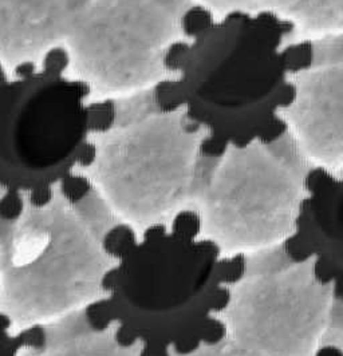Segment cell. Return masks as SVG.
Listing matches in <instances>:
<instances>
[{
    "instance_id": "11",
    "label": "cell",
    "mask_w": 343,
    "mask_h": 356,
    "mask_svg": "<svg viewBox=\"0 0 343 356\" xmlns=\"http://www.w3.org/2000/svg\"><path fill=\"white\" fill-rule=\"evenodd\" d=\"M283 55L289 76L306 72L314 65V40H305L296 44L285 46Z\"/></svg>"
},
{
    "instance_id": "2",
    "label": "cell",
    "mask_w": 343,
    "mask_h": 356,
    "mask_svg": "<svg viewBox=\"0 0 343 356\" xmlns=\"http://www.w3.org/2000/svg\"><path fill=\"white\" fill-rule=\"evenodd\" d=\"M294 33L275 13L232 11L193 36L175 74L186 114L230 146L260 140L295 98L283 55Z\"/></svg>"
},
{
    "instance_id": "1",
    "label": "cell",
    "mask_w": 343,
    "mask_h": 356,
    "mask_svg": "<svg viewBox=\"0 0 343 356\" xmlns=\"http://www.w3.org/2000/svg\"><path fill=\"white\" fill-rule=\"evenodd\" d=\"M115 229L90 186L72 200L55 184L50 204H26L0 273V311L24 328L110 302L106 280L124 264L106 244Z\"/></svg>"
},
{
    "instance_id": "13",
    "label": "cell",
    "mask_w": 343,
    "mask_h": 356,
    "mask_svg": "<svg viewBox=\"0 0 343 356\" xmlns=\"http://www.w3.org/2000/svg\"><path fill=\"white\" fill-rule=\"evenodd\" d=\"M214 22L215 19L211 10L202 6H192L181 19V33L192 39Z\"/></svg>"
},
{
    "instance_id": "15",
    "label": "cell",
    "mask_w": 343,
    "mask_h": 356,
    "mask_svg": "<svg viewBox=\"0 0 343 356\" xmlns=\"http://www.w3.org/2000/svg\"><path fill=\"white\" fill-rule=\"evenodd\" d=\"M166 356H232L227 350L224 343L217 340H200L199 343L186 351H181L180 348L175 343H169L165 348Z\"/></svg>"
},
{
    "instance_id": "20",
    "label": "cell",
    "mask_w": 343,
    "mask_h": 356,
    "mask_svg": "<svg viewBox=\"0 0 343 356\" xmlns=\"http://www.w3.org/2000/svg\"><path fill=\"white\" fill-rule=\"evenodd\" d=\"M8 81H10V79H8V75H7L4 67H3L1 63H0V88H3Z\"/></svg>"
},
{
    "instance_id": "7",
    "label": "cell",
    "mask_w": 343,
    "mask_h": 356,
    "mask_svg": "<svg viewBox=\"0 0 343 356\" xmlns=\"http://www.w3.org/2000/svg\"><path fill=\"white\" fill-rule=\"evenodd\" d=\"M192 0H90L67 36L74 67L99 95L141 89L168 72V47Z\"/></svg>"
},
{
    "instance_id": "14",
    "label": "cell",
    "mask_w": 343,
    "mask_h": 356,
    "mask_svg": "<svg viewBox=\"0 0 343 356\" xmlns=\"http://www.w3.org/2000/svg\"><path fill=\"white\" fill-rule=\"evenodd\" d=\"M26 209V197L23 192L3 189L0 193V221L15 224Z\"/></svg>"
},
{
    "instance_id": "17",
    "label": "cell",
    "mask_w": 343,
    "mask_h": 356,
    "mask_svg": "<svg viewBox=\"0 0 343 356\" xmlns=\"http://www.w3.org/2000/svg\"><path fill=\"white\" fill-rule=\"evenodd\" d=\"M19 351L15 335L0 325V356H18Z\"/></svg>"
},
{
    "instance_id": "6",
    "label": "cell",
    "mask_w": 343,
    "mask_h": 356,
    "mask_svg": "<svg viewBox=\"0 0 343 356\" xmlns=\"http://www.w3.org/2000/svg\"><path fill=\"white\" fill-rule=\"evenodd\" d=\"M82 79L39 70L0 88V189L29 192L72 172L90 138Z\"/></svg>"
},
{
    "instance_id": "18",
    "label": "cell",
    "mask_w": 343,
    "mask_h": 356,
    "mask_svg": "<svg viewBox=\"0 0 343 356\" xmlns=\"http://www.w3.org/2000/svg\"><path fill=\"white\" fill-rule=\"evenodd\" d=\"M3 189H0L1 193ZM17 224V222H15ZM15 224H7L0 221V273L4 268V259H6V250L10 247L11 238H13V233L15 229Z\"/></svg>"
},
{
    "instance_id": "9",
    "label": "cell",
    "mask_w": 343,
    "mask_h": 356,
    "mask_svg": "<svg viewBox=\"0 0 343 356\" xmlns=\"http://www.w3.org/2000/svg\"><path fill=\"white\" fill-rule=\"evenodd\" d=\"M124 321L111 319L104 327L91 323L82 311L45 324V344L40 350H20L18 356H144L146 340L121 339Z\"/></svg>"
},
{
    "instance_id": "12",
    "label": "cell",
    "mask_w": 343,
    "mask_h": 356,
    "mask_svg": "<svg viewBox=\"0 0 343 356\" xmlns=\"http://www.w3.org/2000/svg\"><path fill=\"white\" fill-rule=\"evenodd\" d=\"M89 129L91 136H99L109 131L115 122L114 99H104L88 105Z\"/></svg>"
},
{
    "instance_id": "5",
    "label": "cell",
    "mask_w": 343,
    "mask_h": 356,
    "mask_svg": "<svg viewBox=\"0 0 343 356\" xmlns=\"http://www.w3.org/2000/svg\"><path fill=\"white\" fill-rule=\"evenodd\" d=\"M241 263L235 279L218 283L224 304L207 314L231 355L343 354V300L337 282L319 276L318 253L296 259L285 247Z\"/></svg>"
},
{
    "instance_id": "16",
    "label": "cell",
    "mask_w": 343,
    "mask_h": 356,
    "mask_svg": "<svg viewBox=\"0 0 343 356\" xmlns=\"http://www.w3.org/2000/svg\"><path fill=\"white\" fill-rule=\"evenodd\" d=\"M72 62V56L65 47L55 46L49 49L42 60V72L51 75H65Z\"/></svg>"
},
{
    "instance_id": "19",
    "label": "cell",
    "mask_w": 343,
    "mask_h": 356,
    "mask_svg": "<svg viewBox=\"0 0 343 356\" xmlns=\"http://www.w3.org/2000/svg\"><path fill=\"white\" fill-rule=\"evenodd\" d=\"M38 72H39V69L34 62L23 60L14 67V76H15V79H27V78H31L33 75H35Z\"/></svg>"
},
{
    "instance_id": "3",
    "label": "cell",
    "mask_w": 343,
    "mask_h": 356,
    "mask_svg": "<svg viewBox=\"0 0 343 356\" xmlns=\"http://www.w3.org/2000/svg\"><path fill=\"white\" fill-rule=\"evenodd\" d=\"M312 169L291 131L272 143L228 145L221 156L200 154L192 243L211 245L217 263L287 247L314 197Z\"/></svg>"
},
{
    "instance_id": "10",
    "label": "cell",
    "mask_w": 343,
    "mask_h": 356,
    "mask_svg": "<svg viewBox=\"0 0 343 356\" xmlns=\"http://www.w3.org/2000/svg\"><path fill=\"white\" fill-rule=\"evenodd\" d=\"M220 11L282 13L314 31L341 30L343 0H205Z\"/></svg>"
},
{
    "instance_id": "4",
    "label": "cell",
    "mask_w": 343,
    "mask_h": 356,
    "mask_svg": "<svg viewBox=\"0 0 343 356\" xmlns=\"http://www.w3.org/2000/svg\"><path fill=\"white\" fill-rule=\"evenodd\" d=\"M205 134L184 108L156 111L91 136L94 159L70 173L88 181L117 229H127L140 248L152 232L173 236L181 217L191 213Z\"/></svg>"
},
{
    "instance_id": "8",
    "label": "cell",
    "mask_w": 343,
    "mask_h": 356,
    "mask_svg": "<svg viewBox=\"0 0 343 356\" xmlns=\"http://www.w3.org/2000/svg\"><path fill=\"white\" fill-rule=\"evenodd\" d=\"M314 65L292 81L295 98L282 113L296 129L312 168L342 181L343 35L314 40Z\"/></svg>"
}]
</instances>
